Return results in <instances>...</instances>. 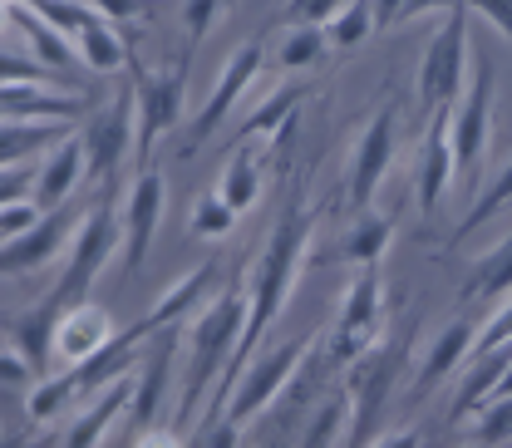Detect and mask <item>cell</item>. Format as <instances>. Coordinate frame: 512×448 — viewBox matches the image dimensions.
<instances>
[{
	"mask_svg": "<svg viewBox=\"0 0 512 448\" xmlns=\"http://www.w3.org/2000/svg\"><path fill=\"white\" fill-rule=\"evenodd\" d=\"M10 30V0H0V35Z\"/></svg>",
	"mask_w": 512,
	"mask_h": 448,
	"instance_id": "48",
	"label": "cell"
},
{
	"mask_svg": "<svg viewBox=\"0 0 512 448\" xmlns=\"http://www.w3.org/2000/svg\"><path fill=\"white\" fill-rule=\"evenodd\" d=\"M458 168H453V143H448V104L429 114L424 143H419V163H414V192H419V212L434 217L444 192L453 188Z\"/></svg>",
	"mask_w": 512,
	"mask_h": 448,
	"instance_id": "15",
	"label": "cell"
},
{
	"mask_svg": "<svg viewBox=\"0 0 512 448\" xmlns=\"http://www.w3.org/2000/svg\"><path fill=\"white\" fill-rule=\"evenodd\" d=\"M380 330H384V276H380V261H370L350 281V291L340 301V316H335V330L320 335L330 365H350Z\"/></svg>",
	"mask_w": 512,
	"mask_h": 448,
	"instance_id": "6",
	"label": "cell"
},
{
	"mask_svg": "<svg viewBox=\"0 0 512 448\" xmlns=\"http://www.w3.org/2000/svg\"><path fill=\"white\" fill-rule=\"evenodd\" d=\"M114 252H119V197H114V183H99V197L84 207V217H79V227H74V237L64 247L60 281L40 296V306L60 316L64 306L89 296L99 286V271L109 266Z\"/></svg>",
	"mask_w": 512,
	"mask_h": 448,
	"instance_id": "4",
	"label": "cell"
},
{
	"mask_svg": "<svg viewBox=\"0 0 512 448\" xmlns=\"http://www.w3.org/2000/svg\"><path fill=\"white\" fill-rule=\"evenodd\" d=\"M316 340V330H306V335H296V340H286V345H276L271 355H261V360H247L242 365V375L232 384V394H227V404H222V419H232V424H252L256 414L276 399V389L286 384V375L296 370V360L306 355V345Z\"/></svg>",
	"mask_w": 512,
	"mask_h": 448,
	"instance_id": "12",
	"label": "cell"
},
{
	"mask_svg": "<svg viewBox=\"0 0 512 448\" xmlns=\"http://www.w3.org/2000/svg\"><path fill=\"white\" fill-rule=\"evenodd\" d=\"M35 384V370H30V360L10 345V350H0V389H30Z\"/></svg>",
	"mask_w": 512,
	"mask_h": 448,
	"instance_id": "43",
	"label": "cell"
},
{
	"mask_svg": "<svg viewBox=\"0 0 512 448\" xmlns=\"http://www.w3.org/2000/svg\"><path fill=\"white\" fill-rule=\"evenodd\" d=\"M463 10H478L483 20H493L503 40L512 35V0H463Z\"/></svg>",
	"mask_w": 512,
	"mask_h": 448,
	"instance_id": "44",
	"label": "cell"
},
{
	"mask_svg": "<svg viewBox=\"0 0 512 448\" xmlns=\"http://www.w3.org/2000/svg\"><path fill=\"white\" fill-rule=\"evenodd\" d=\"M20 5H30V10H40V5H45V0H20Z\"/></svg>",
	"mask_w": 512,
	"mask_h": 448,
	"instance_id": "49",
	"label": "cell"
},
{
	"mask_svg": "<svg viewBox=\"0 0 512 448\" xmlns=\"http://www.w3.org/2000/svg\"><path fill=\"white\" fill-rule=\"evenodd\" d=\"M345 429H350V399H345V389H335V394L316 409V419L301 429V444L306 448L335 444V439H345Z\"/></svg>",
	"mask_w": 512,
	"mask_h": 448,
	"instance_id": "34",
	"label": "cell"
},
{
	"mask_svg": "<svg viewBox=\"0 0 512 448\" xmlns=\"http://www.w3.org/2000/svg\"><path fill=\"white\" fill-rule=\"evenodd\" d=\"M79 178H84V143H79V128H69L64 138H55L45 148V163L30 178V202L40 212H50V207H60V202L74 197Z\"/></svg>",
	"mask_w": 512,
	"mask_h": 448,
	"instance_id": "16",
	"label": "cell"
},
{
	"mask_svg": "<svg viewBox=\"0 0 512 448\" xmlns=\"http://www.w3.org/2000/svg\"><path fill=\"white\" fill-rule=\"evenodd\" d=\"M468 10L453 5L448 20L439 25V35L424 45V64H419V109L434 114L458 99L463 89V74H468Z\"/></svg>",
	"mask_w": 512,
	"mask_h": 448,
	"instance_id": "7",
	"label": "cell"
},
{
	"mask_svg": "<svg viewBox=\"0 0 512 448\" xmlns=\"http://www.w3.org/2000/svg\"><path fill=\"white\" fill-rule=\"evenodd\" d=\"M163 207H168V178L158 168H138L133 183L119 197V252H124V271L138 276L148 247H153V232L163 222Z\"/></svg>",
	"mask_w": 512,
	"mask_h": 448,
	"instance_id": "10",
	"label": "cell"
},
{
	"mask_svg": "<svg viewBox=\"0 0 512 448\" xmlns=\"http://www.w3.org/2000/svg\"><path fill=\"white\" fill-rule=\"evenodd\" d=\"M508 266H512V247L498 242L493 252H483L473 261V271H468L463 286H458V301L473 306V301H483V296H503V291H508Z\"/></svg>",
	"mask_w": 512,
	"mask_h": 448,
	"instance_id": "28",
	"label": "cell"
},
{
	"mask_svg": "<svg viewBox=\"0 0 512 448\" xmlns=\"http://www.w3.org/2000/svg\"><path fill=\"white\" fill-rule=\"evenodd\" d=\"M109 335H114L109 311H104L94 296H79L74 306L60 311V325H55V355H60L64 365H79V360L94 355Z\"/></svg>",
	"mask_w": 512,
	"mask_h": 448,
	"instance_id": "19",
	"label": "cell"
},
{
	"mask_svg": "<svg viewBox=\"0 0 512 448\" xmlns=\"http://www.w3.org/2000/svg\"><path fill=\"white\" fill-rule=\"evenodd\" d=\"M508 188H512V163H503V168H498V178H493L488 188H483L478 197H473V207H468V217L458 222L453 242H463L468 232H478V227H483V222H488V217H493V212H498V207L508 202Z\"/></svg>",
	"mask_w": 512,
	"mask_h": 448,
	"instance_id": "36",
	"label": "cell"
},
{
	"mask_svg": "<svg viewBox=\"0 0 512 448\" xmlns=\"http://www.w3.org/2000/svg\"><path fill=\"white\" fill-rule=\"evenodd\" d=\"M217 281H222V271H217V261H197L188 276H178L173 286H163V296L148 306V320H153V330L158 325H178V320L197 311L212 291H217Z\"/></svg>",
	"mask_w": 512,
	"mask_h": 448,
	"instance_id": "21",
	"label": "cell"
},
{
	"mask_svg": "<svg viewBox=\"0 0 512 448\" xmlns=\"http://www.w3.org/2000/svg\"><path fill=\"white\" fill-rule=\"evenodd\" d=\"M10 25H20L25 30V40H30V55L40 64H50L55 74H64L69 64H74V50H69V35L55 30L40 10H30V5H20V0H10Z\"/></svg>",
	"mask_w": 512,
	"mask_h": 448,
	"instance_id": "26",
	"label": "cell"
},
{
	"mask_svg": "<svg viewBox=\"0 0 512 448\" xmlns=\"http://www.w3.org/2000/svg\"><path fill=\"white\" fill-rule=\"evenodd\" d=\"M458 389H453V399H448V429H458L488 394H498V389H508V345H498V350H483V355H468L463 365H458Z\"/></svg>",
	"mask_w": 512,
	"mask_h": 448,
	"instance_id": "18",
	"label": "cell"
},
{
	"mask_svg": "<svg viewBox=\"0 0 512 448\" xmlns=\"http://www.w3.org/2000/svg\"><path fill=\"white\" fill-rule=\"evenodd\" d=\"M409 345H414V325H394L389 335H375L355 360H350V380L340 384L350 399V429L345 444H370L380 434V414L389 409L394 384L409 370Z\"/></svg>",
	"mask_w": 512,
	"mask_h": 448,
	"instance_id": "3",
	"label": "cell"
},
{
	"mask_svg": "<svg viewBox=\"0 0 512 448\" xmlns=\"http://www.w3.org/2000/svg\"><path fill=\"white\" fill-rule=\"evenodd\" d=\"M370 5H375V30H384V25L399 20V5H404V0H370Z\"/></svg>",
	"mask_w": 512,
	"mask_h": 448,
	"instance_id": "47",
	"label": "cell"
},
{
	"mask_svg": "<svg viewBox=\"0 0 512 448\" xmlns=\"http://www.w3.org/2000/svg\"><path fill=\"white\" fill-rule=\"evenodd\" d=\"M508 325H512L508 301H498V316L488 320V325H478V330H473V350H468V355H483V350H498V345H508Z\"/></svg>",
	"mask_w": 512,
	"mask_h": 448,
	"instance_id": "41",
	"label": "cell"
},
{
	"mask_svg": "<svg viewBox=\"0 0 512 448\" xmlns=\"http://www.w3.org/2000/svg\"><path fill=\"white\" fill-rule=\"evenodd\" d=\"M222 197L237 207V212H247L256 197H261V173H256V138H237V148H232V163H227V173H222Z\"/></svg>",
	"mask_w": 512,
	"mask_h": 448,
	"instance_id": "29",
	"label": "cell"
},
{
	"mask_svg": "<svg viewBox=\"0 0 512 448\" xmlns=\"http://www.w3.org/2000/svg\"><path fill=\"white\" fill-rule=\"evenodd\" d=\"M35 217H40V207H35L30 197L0 202V242H5V237H15V232H25V227H30Z\"/></svg>",
	"mask_w": 512,
	"mask_h": 448,
	"instance_id": "42",
	"label": "cell"
},
{
	"mask_svg": "<svg viewBox=\"0 0 512 448\" xmlns=\"http://www.w3.org/2000/svg\"><path fill=\"white\" fill-rule=\"evenodd\" d=\"M261 64H266V40H261V35H256V40H242V45L227 55L222 74H217V84H212V94H207V104H202V114H197L192 128H188L183 158H192L197 148H207V143L217 138V128H222V119L232 114V104H237V99L256 84Z\"/></svg>",
	"mask_w": 512,
	"mask_h": 448,
	"instance_id": "11",
	"label": "cell"
},
{
	"mask_svg": "<svg viewBox=\"0 0 512 448\" xmlns=\"http://www.w3.org/2000/svg\"><path fill=\"white\" fill-rule=\"evenodd\" d=\"M79 143H84V178L114 183L119 168H124V158L133 153V84L119 89L104 109L94 104V109L84 114Z\"/></svg>",
	"mask_w": 512,
	"mask_h": 448,
	"instance_id": "8",
	"label": "cell"
},
{
	"mask_svg": "<svg viewBox=\"0 0 512 448\" xmlns=\"http://www.w3.org/2000/svg\"><path fill=\"white\" fill-rule=\"evenodd\" d=\"M74 45H79V60L89 64L94 74H114V69H124V64L133 60V45H128L109 20H99V15H89V20L74 30Z\"/></svg>",
	"mask_w": 512,
	"mask_h": 448,
	"instance_id": "25",
	"label": "cell"
},
{
	"mask_svg": "<svg viewBox=\"0 0 512 448\" xmlns=\"http://www.w3.org/2000/svg\"><path fill=\"white\" fill-rule=\"evenodd\" d=\"M306 94H311L306 84H276L252 114L242 119L237 138H266V133L286 138V133H291V119H296V109H301V99H306Z\"/></svg>",
	"mask_w": 512,
	"mask_h": 448,
	"instance_id": "27",
	"label": "cell"
},
{
	"mask_svg": "<svg viewBox=\"0 0 512 448\" xmlns=\"http://www.w3.org/2000/svg\"><path fill=\"white\" fill-rule=\"evenodd\" d=\"M89 5H99V15H104L109 25H119V30H124L128 45H138L133 25H138L143 15H158V10H168V0H89Z\"/></svg>",
	"mask_w": 512,
	"mask_h": 448,
	"instance_id": "38",
	"label": "cell"
},
{
	"mask_svg": "<svg viewBox=\"0 0 512 448\" xmlns=\"http://www.w3.org/2000/svg\"><path fill=\"white\" fill-rule=\"evenodd\" d=\"M30 168L25 163H10V168H0V202H15V197H30Z\"/></svg>",
	"mask_w": 512,
	"mask_h": 448,
	"instance_id": "45",
	"label": "cell"
},
{
	"mask_svg": "<svg viewBox=\"0 0 512 448\" xmlns=\"http://www.w3.org/2000/svg\"><path fill=\"white\" fill-rule=\"evenodd\" d=\"M370 30H375V5H370V0H340L335 15L325 20V40H330L335 50H355V45H365Z\"/></svg>",
	"mask_w": 512,
	"mask_h": 448,
	"instance_id": "31",
	"label": "cell"
},
{
	"mask_svg": "<svg viewBox=\"0 0 512 448\" xmlns=\"http://www.w3.org/2000/svg\"><path fill=\"white\" fill-rule=\"evenodd\" d=\"M232 227H237V207H232L222 192H202V197L192 202V237L217 242V237H227Z\"/></svg>",
	"mask_w": 512,
	"mask_h": 448,
	"instance_id": "35",
	"label": "cell"
},
{
	"mask_svg": "<svg viewBox=\"0 0 512 448\" xmlns=\"http://www.w3.org/2000/svg\"><path fill=\"white\" fill-rule=\"evenodd\" d=\"M173 5H178V20H183L188 50H197V45L217 30V20L232 10V0H173Z\"/></svg>",
	"mask_w": 512,
	"mask_h": 448,
	"instance_id": "37",
	"label": "cell"
},
{
	"mask_svg": "<svg viewBox=\"0 0 512 448\" xmlns=\"http://www.w3.org/2000/svg\"><path fill=\"white\" fill-rule=\"evenodd\" d=\"M330 55V40H325V25H286L281 45H276V64L281 69H311Z\"/></svg>",
	"mask_w": 512,
	"mask_h": 448,
	"instance_id": "32",
	"label": "cell"
},
{
	"mask_svg": "<svg viewBox=\"0 0 512 448\" xmlns=\"http://www.w3.org/2000/svg\"><path fill=\"white\" fill-rule=\"evenodd\" d=\"M79 217H84V207L74 212L69 202H60V207L40 212L25 232L5 237V242H0V276H30V271L50 266V261L69 247V237H74Z\"/></svg>",
	"mask_w": 512,
	"mask_h": 448,
	"instance_id": "13",
	"label": "cell"
},
{
	"mask_svg": "<svg viewBox=\"0 0 512 448\" xmlns=\"http://www.w3.org/2000/svg\"><path fill=\"white\" fill-rule=\"evenodd\" d=\"M473 330H478V325H473L468 316H453L444 330L434 335V345H429L424 360H419V375H414V384H409V399H414V404L429 399L448 375H458V365H463L468 350H473Z\"/></svg>",
	"mask_w": 512,
	"mask_h": 448,
	"instance_id": "17",
	"label": "cell"
},
{
	"mask_svg": "<svg viewBox=\"0 0 512 448\" xmlns=\"http://www.w3.org/2000/svg\"><path fill=\"white\" fill-rule=\"evenodd\" d=\"M74 394H79V384H74V365H69L64 375H55V380H45V384H35V389H30L25 414H30L35 424H50L55 414L74 409Z\"/></svg>",
	"mask_w": 512,
	"mask_h": 448,
	"instance_id": "33",
	"label": "cell"
},
{
	"mask_svg": "<svg viewBox=\"0 0 512 448\" xmlns=\"http://www.w3.org/2000/svg\"><path fill=\"white\" fill-rule=\"evenodd\" d=\"M316 222H320L316 207H306L301 197H291L286 212H281V222L271 227V237H266V247H261V256H256V266H252V281H247V316H242L237 350H232L222 380L207 389V414H212V419L222 414V404H227L232 384L242 375V365L252 360L256 345H261V335L286 311V301H291V291H296V281H301V271H306V261H311Z\"/></svg>",
	"mask_w": 512,
	"mask_h": 448,
	"instance_id": "1",
	"label": "cell"
},
{
	"mask_svg": "<svg viewBox=\"0 0 512 448\" xmlns=\"http://www.w3.org/2000/svg\"><path fill=\"white\" fill-rule=\"evenodd\" d=\"M394 119H399V104H384L380 114L365 124L355 153H350V207H355V212H365V207L375 202L384 173H389V163H394Z\"/></svg>",
	"mask_w": 512,
	"mask_h": 448,
	"instance_id": "14",
	"label": "cell"
},
{
	"mask_svg": "<svg viewBox=\"0 0 512 448\" xmlns=\"http://www.w3.org/2000/svg\"><path fill=\"white\" fill-rule=\"evenodd\" d=\"M0 84H60V74L50 64H40L35 55L0 50Z\"/></svg>",
	"mask_w": 512,
	"mask_h": 448,
	"instance_id": "39",
	"label": "cell"
},
{
	"mask_svg": "<svg viewBox=\"0 0 512 448\" xmlns=\"http://www.w3.org/2000/svg\"><path fill=\"white\" fill-rule=\"evenodd\" d=\"M64 133H69V119H10V114H0V168L30 163Z\"/></svg>",
	"mask_w": 512,
	"mask_h": 448,
	"instance_id": "23",
	"label": "cell"
},
{
	"mask_svg": "<svg viewBox=\"0 0 512 448\" xmlns=\"http://www.w3.org/2000/svg\"><path fill=\"white\" fill-rule=\"evenodd\" d=\"M242 316H247V286L227 281L222 291H212L202 301V311L188 330V375H183V394H178V434L188 439V424L202 414L207 389L217 384V370H227L237 335H242Z\"/></svg>",
	"mask_w": 512,
	"mask_h": 448,
	"instance_id": "2",
	"label": "cell"
},
{
	"mask_svg": "<svg viewBox=\"0 0 512 448\" xmlns=\"http://www.w3.org/2000/svg\"><path fill=\"white\" fill-rule=\"evenodd\" d=\"M394 212H360V222L335 242V252L330 256H316V261H335V266H370V261H380L389 252V242H394Z\"/></svg>",
	"mask_w": 512,
	"mask_h": 448,
	"instance_id": "22",
	"label": "cell"
},
{
	"mask_svg": "<svg viewBox=\"0 0 512 448\" xmlns=\"http://www.w3.org/2000/svg\"><path fill=\"white\" fill-rule=\"evenodd\" d=\"M493 60L483 55H468V74H463V89H458V104H448V143H453V168L458 173H473L478 158L488 153V114H493Z\"/></svg>",
	"mask_w": 512,
	"mask_h": 448,
	"instance_id": "5",
	"label": "cell"
},
{
	"mask_svg": "<svg viewBox=\"0 0 512 448\" xmlns=\"http://www.w3.org/2000/svg\"><path fill=\"white\" fill-rule=\"evenodd\" d=\"M468 429H463V439H473V444H493V448H508L512 439V404H508V389H498V399L488 394L468 419H463Z\"/></svg>",
	"mask_w": 512,
	"mask_h": 448,
	"instance_id": "30",
	"label": "cell"
},
{
	"mask_svg": "<svg viewBox=\"0 0 512 448\" xmlns=\"http://www.w3.org/2000/svg\"><path fill=\"white\" fill-rule=\"evenodd\" d=\"M463 0H404L399 5V20H414V15H429V10H453Z\"/></svg>",
	"mask_w": 512,
	"mask_h": 448,
	"instance_id": "46",
	"label": "cell"
},
{
	"mask_svg": "<svg viewBox=\"0 0 512 448\" xmlns=\"http://www.w3.org/2000/svg\"><path fill=\"white\" fill-rule=\"evenodd\" d=\"M335 5L340 0H286L281 5V20L286 25H325L335 15Z\"/></svg>",
	"mask_w": 512,
	"mask_h": 448,
	"instance_id": "40",
	"label": "cell"
},
{
	"mask_svg": "<svg viewBox=\"0 0 512 448\" xmlns=\"http://www.w3.org/2000/svg\"><path fill=\"white\" fill-rule=\"evenodd\" d=\"M192 55V50H188ZM188 55L158 74H143L133 60V109H138V124H133V143H138V158L153 153V143L178 128L183 119V89H188Z\"/></svg>",
	"mask_w": 512,
	"mask_h": 448,
	"instance_id": "9",
	"label": "cell"
},
{
	"mask_svg": "<svg viewBox=\"0 0 512 448\" xmlns=\"http://www.w3.org/2000/svg\"><path fill=\"white\" fill-rule=\"evenodd\" d=\"M55 325H60V316H55V311H45L40 301H35V306H25L20 316L10 320V345L30 360V370H35V375H45V370H50V360H55Z\"/></svg>",
	"mask_w": 512,
	"mask_h": 448,
	"instance_id": "24",
	"label": "cell"
},
{
	"mask_svg": "<svg viewBox=\"0 0 512 448\" xmlns=\"http://www.w3.org/2000/svg\"><path fill=\"white\" fill-rule=\"evenodd\" d=\"M94 394H99V399H94L89 409H79V419H74L69 429H60V439H64V444L84 448V444H99V439H109L114 419H119V414L128 409V394H133V370H124L119 380L99 384Z\"/></svg>",
	"mask_w": 512,
	"mask_h": 448,
	"instance_id": "20",
	"label": "cell"
}]
</instances>
